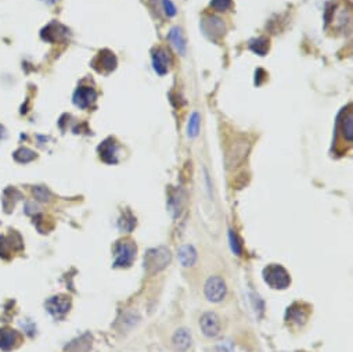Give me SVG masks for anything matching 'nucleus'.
<instances>
[{
  "mask_svg": "<svg viewBox=\"0 0 353 352\" xmlns=\"http://www.w3.org/2000/svg\"><path fill=\"white\" fill-rule=\"evenodd\" d=\"M171 251L166 247L151 248L144 255V269L148 274H155L163 270L171 262Z\"/></svg>",
  "mask_w": 353,
  "mask_h": 352,
  "instance_id": "nucleus-1",
  "label": "nucleus"
},
{
  "mask_svg": "<svg viewBox=\"0 0 353 352\" xmlns=\"http://www.w3.org/2000/svg\"><path fill=\"white\" fill-rule=\"evenodd\" d=\"M215 351L216 352H234V348H233V344L230 341H222L219 343L215 347Z\"/></svg>",
  "mask_w": 353,
  "mask_h": 352,
  "instance_id": "nucleus-23",
  "label": "nucleus"
},
{
  "mask_svg": "<svg viewBox=\"0 0 353 352\" xmlns=\"http://www.w3.org/2000/svg\"><path fill=\"white\" fill-rule=\"evenodd\" d=\"M263 279L272 288L276 290H284L290 286L291 277L288 272L281 265L272 264L265 268L263 270Z\"/></svg>",
  "mask_w": 353,
  "mask_h": 352,
  "instance_id": "nucleus-2",
  "label": "nucleus"
},
{
  "mask_svg": "<svg viewBox=\"0 0 353 352\" xmlns=\"http://www.w3.org/2000/svg\"><path fill=\"white\" fill-rule=\"evenodd\" d=\"M202 29L211 41L212 39L216 41L217 38H220L225 33V25H223L222 20L216 18V17H207L202 21Z\"/></svg>",
  "mask_w": 353,
  "mask_h": 352,
  "instance_id": "nucleus-8",
  "label": "nucleus"
},
{
  "mask_svg": "<svg viewBox=\"0 0 353 352\" xmlns=\"http://www.w3.org/2000/svg\"><path fill=\"white\" fill-rule=\"evenodd\" d=\"M199 327L207 337L215 339L220 333V319L217 318L216 313L207 312L199 319Z\"/></svg>",
  "mask_w": 353,
  "mask_h": 352,
  "instance_id": "nucleus-5",
  "label": "nucleus"
},
{
  "mask_svg": "<svg viewBox=\"0 0 353 352\" xmlns=\"http://www.w3.org/2000/svg\"><path fill=\"white\" fill-rule=\"evenodd\" d=\"M45 2H47V3H54L55 0H45Z\"/></svg>",
  "mask_w": 353,
  "mask_h": 352,
  "instance_id": "nucleus-25",
  "label": "nucleus"
},
{
  "mask_svg": "<svg viewBox=\"0 0 353 352\" xmlns=\"http://www.w3.org/2000/svg\"><path fill=\"white\" fill-rule=\"evenodd\" d=\"M342 129H344V136L346 140L352 142L353 140V113L349 111V114L346 115L342 121Z\"/></svg>",
  "mask_w": 353,
  "mask_h": 352,
  "instance_id": "nucleus-19",
  "label": "nucleus"
},
{
  "mask_svg": "<svg viewBox=\"0 0 353 352\" xmlns=\"http://www.w3.org/2000/svg\"><path fill=\"white\" fill-rule=\"evenodd\" d=\"M179 261L184 268L193 266L197 261V251L190 244H186L179 250Z\"/></svg>",
  "mask_w": 353,
  "mask_h": 352,
  "instance_id": "nucleus-13",
  "label": "nucleus"
},
{
  "mask_svg": "<svg viewBox=\"0 0 353 352\" xmlns=\"http://www.w3.org/2000/svg\"><path fill=\"white\" fill-rule=\"evenodd\" d=\"M199 126H201V117H199V114L197 111H194V113L190 115L189 122H187V136L191 137V139H194V137L198 136Z\"/></svg>",
  "mask_w": 353,
  "mask_h": 352,
  "instance_id": "nucleus-16",
  "label": "nucleus"
},
{
  "mask_svg": "<svg viewBox=\"0 0 353 352\" xmlns=\"http://www.w3.org/2000/svg\"><path fill=\"white\" fill-rule=\"evenodd\" d=\"M96 97H97L96 91L90 87H79L75 93V96H73V101L78 107L86 108L96 100Z\"/></svg>",
  "mask_w": 353,
  "mask_h": 352,
  "instance_id": "nucleus-10",
  "label": "nucleus"
},
{
  "mask_svg": "<svg viewBox=\"0 0 353 352\" xmlns=\"http://www.w3.org/2000/svg\"><path fill=\"white\" fill-rule=\"evenodd\" d=\"M47 311L54 316V318H63L71 308V301L67 297L59 295V297H51L46 302Z\"/></svg>",
  "mask_w": 353,
  "mask_h": 352,
  "instance_id": "nucleus-7",
  "label": "nucleus"
},
{
  "mask_svg": "<svg viewBox=\"0 0 353 352\" xmlns=\"http://www.w3.org/2000/svg\"><path fill=\"white\" fill-rule=\"evenodd\" d=\"M100 153H101V157L105 162H109V164H115L117 162V147H115V143L113 140H107L101 146H100Z\"/></svg>",
  "mask_w": 353,
  "mask_h": 352,
  "instance_id": "nucleus-15",
  "label": "nucleus"
},
{
  "mask_svg": "<svg viewBox=\"0 0 353 352\" xmlns=\"http://www.w3.org/2000/svg\"><path fill=\"white\" fill-rule=\"evenodd\" d=\"M33 193H35V196H36L41 201H47V200H49V192H47L46 189L36 188L33 190Z\"/></svg>",
  "mask_w": 353,
  "mask_h": 352,
  "instance_id": "nucleus-24",
  "label": "nucleus"
},
{
  "mask_svg": "<svg viewBox=\"0 0 353 352\" xmlns=\"http://www.w3.org/2000/svg\"><path fill=\"white\" fill-rule=\"evenodd\" d=\"M168 41L171 42V45L176 49L181 55L186 54V41H184V36L181 33L180 28H172L169 33H168Z\"/></svg>",
  "mask_w": 353,
  "mask_h": 352,
  "instance_id": "nucleus-12",
  "label": "nucleus"
},
{
  "mask_svg": "<svg viewBox=\"0 0 353 352\" xmlns=\"http://www.w3.org/2000/svg\"><path fill=\"white\" fill-rule=\"evenodd\" d=\"M205 297L212 302H220L223 298L226 297L227 287L225 280L219 276H212L207 280L204 286Z\"/></svg>",
  "mask_w": 353,
  "mask_h": 352,
  "instance_id": "nucleus-3",
  "label": "nucleus"
},
{
  "mask_svg": "<svg viewBox=\"0 0 353 352\" xmlns=\"http://www.w3.org/2000/svg\"><path fill=\"white\" fill-rule=\"evenodd\" d=\"M162 5L168 17H175V15H176L177 10L176 7H175V5L172 3V0H162Z\"/></svg>",
  "mask_w": 353,
  "mask_h": 352,
  "instance_id": "nucleus-22",
  "label": "nucleus"
},
{
  "mask_svg": "<svg viewBox=\"0 0 353 352\" xmlns=\"http://www.w3.org/2000/svg\"><path fill=\"white\" fill-rule=\"evenodd\" d=\"M99 60H100V65H101V68L105 69L107 72L113 71V69L117 67V57H115L114 53H111V51H104L103 54L100 53ZM101 68H100V71H101Z\"/></svg>",
  "mask_w": 353,
  "mask_h": 352,
  "instance_id": "nucleus-17",
  "label": "nucleus"
},
{
  "mask_svg": "<svg viewBox=\"0 0 353 352\" xmlns=\"http://www.w3.org/2000/svg\"><path fill=\"white\" fill-rule=\"evenodd\" d=\"M171 65V55L166 49L159 47L153 53V68L158 75H165Z\"/></svg>",
  "mask_w": 353,
  "mask_h": 352,
  "instance_id": "nucleus-9",
  "label": "nucleus"
},
{
  "mask_svg": "<svg viewBox=\"0 0 353 352\" xmlns=\"http://www.w3.org/2000/svg\"><path fill=\"white\" fill-rule=\"evenodd\" d=\"M136 258V246L132 242H122L117 246L115 251V266H131Z\"/></svg>",
  "mask_w": 353,
  "mask_h": 352,
  "instance_id": "nucleus-4",
  "label": "nucleus"
},
{
  "mask_svg": "<svg viewBox=\"0 0 353 352\" xmlns=\"http://www.w3.org/2000/svg\"><path fill=\"white\" fill-rule=\"evenodd\" d=\"M172 344L176 351L184 352L191 345V334L187 329H179L175 331L172 337Z\"/></svg>",
  "mask_w": 353,
  "mask_h": 352,
  "instance_id": "nucleus-11",
  "label": "nucleus"
},
{
  "mask_svg": "<svg viewBox=\"0 0 353 352\" xmlns=\"http://www.w3.org/2000/svg\"><path fill=\"white\" fill-rule=\"evenodd\" d=\"M229 240H230L231 251L234 252L235 255H240L241 246H240V243H238V240H237V236H235V233L233 232V230H230V232H229Z\"/></svg>",
  "mask_w": 353,
  "mask_h": 352,
  "instance_id": "nucleus-21",
  "label": "nucleus"
},
{
  "mask_svg": "<svg viewBox=\"0 0 353 352\" xmlns=\"http://www.w3.org/2000/svg\"><path fill=\"white\" fill-rule=\"evenodd\" d=\"M248 143L247 142H240L234 143V146L231 147L230 150L227 151L226 156V164L229 170H233L234 166L240 164L241 161L244 160L247 157V153H248Z\"/></svg>",
  "mask_w": 353,
  "mask_h": 352,
  "instance_id": "nucleus-6",
  "label": "nucleus"
},
{
  "mask_svg": "<svg viewBox=\"0 0 353 352\" xmlns=\"http://www.w3.org/2000/svg\"><path fill=\"white\" fill-rule=\"evenodd\" d=\"M231 0H212L211 2V7L216 10V11H226L227 9H230Z\"/></svg>",
  "mask_w": 353,
  "mask_h": 352,
  "instance_id": "nucleus-20",
  "label": "nucleus"
},
{
  "mask_svg": "<svg viewBox=\"0 0 353 352\" xmlns=\"http://www.w3.org/2000/svg\"><path fill=\"white\" fill-rule=\"evenodd\" d=\"M18 341V333L15 330L3 329L0 330V348L9 351L15 345V343Z\"/></svg>",
  "mask_w": 353,
  "mask_h": 352,
  "instance_id": "nucleus-14",
  "label": "nucleus"
},
{
  "mask_svg": "<svg viewBox=\"0 0 353 352\" xmlns=\"http://www.w3.org/2000/svg\"><path fill=\"white\" fill-rule=\"evenodd\" d=\"M249 47L256 54L265 55L267 53V49H269V41L265 39V38H259V39H255V41L251 42Z\"/></svg>",
  "mask_w": 353,
  "mask_h": 352,
  "instance_id": "nucleus-18",
  "label": "nucleus"
}]
</instances>
